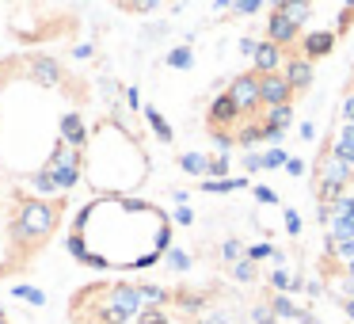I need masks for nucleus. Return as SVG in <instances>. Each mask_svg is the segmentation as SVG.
I'll return each instance as SVG.
<instances>
[{
    "mask_svg": "<svg viewBox=\"0 0 354 324\" xmlns=\"http://www.w3.org/2000/svg\"><path fill=\"white\" fill-rule=\"evenodd\" d=\"M0 324H12V316H8V313H4V309H0Z\"/></svg>",
    "mask_w": 354,
    "mask_h": 324,
    "instance_id": "4",
    "label": "nucleus"
},
{
    "mask_svg": "<svg viewBox=\"0 0 354 324\" xmlns=\"http://www.w3.org/2000/svg\"><path fill=\"white\" fill-rule=\"evenodd\" d=\"M171 244V214L141 195H92L69 222V252L77 263L107 275H133L164 260Z\"/></svg>",
    "mask_w": 354,
    "mask_h": 324,
    "instance_id": "2",
    "label": "nucleus"
},
{
    "mask_svg": "<svg viewBox=\"0 0 354 324\" xmlns=\"http://www.w3.org/2000/svg\"><path fill=\"white\" fill-rule=\"evenodd\" d=\"M84 100L46 54L0 62V278L42 255L84 183Z\"/></svg>",
    "mask_w": 354,
    "mask_h": 324,
    "instance_id": "1",
    "label": "nucleus"
},
{
    "mask_svg": "<svg viewBox=\"0 0 354 324\" xmlns=\"http://www.w3.org/2000/svg\"><path fill=\"white\" fill-rule=\"evenodd\" d=\"M149 179L141 141L115 118H100L84 141V187L92 195H133Z\"/></svg>",
    "mask_w": 354,
    "mask_h": 324,
    "instance_id": "3",
    "label": "nucleus"
}]
</instances>
